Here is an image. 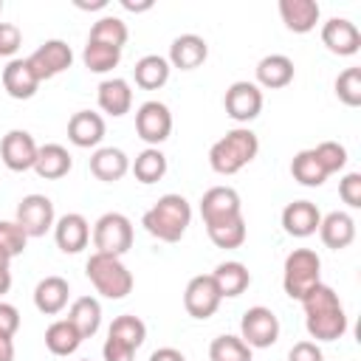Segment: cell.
Returning <instances> with one entry per match:
<instances>
[{
	"label": "cell",
	"mask_w": 361,
	"mask_h": 361,
	"mask_svg": "<svg viewBox=\"0 0 361 361\" xmlns=\"http://www.w3.org/2000/svg\"><path fill=\"white\" fill-rule=\"evenodd\" d=\"M85 274L96 288V293H102L104 299H124L133 290V274L127 271L121 257L93 251L85 262Z\"/></svg>",
	"instance_id": "277c9868"
},
{
	"label": "cell",
	"mask_w": 361,
	"mask_h": 361,
	"mask_svg": "<svg viewBox=\"0 0 361 361\" xmlns=\"http://www.w3.org/2000/svg\"><path fill=\"white\" fill-rule=\"evenodd\" d=\"M37 149L39 147L28 130H8L0 141V161L11 172H28V169H34Z\"/></svg>",
	"instance_id": "5bb4252c"
},
{
	"label": "cell",
	"mask_w": 361,
	"mask_h": 361,
	"mask_svg": "<svg viewBox=\"0 0 361 361\" xmlns=\"http://www.w3.org/2000/svg\"><path fill=\"white\" fill-rule=\"evenodd\" d=\"M319 223H322V212L316 203L310 200H293L282 209V228L290 234V237H310L319 231Z\"/></svg>",
	"instance_id": "e0dca14e"
},
{
	"label": "cell",
	"mask_w": 361,
	"mask_h": 361,
	"mask_svg": "<svg viewBox=\"0 0 361 361\" xmlns=\"http://www.w3.org/2000/svg\"><path fill=\"white\" fill-rule=\"evenodd\" d=\"M102 355H104V361H133L135 358V350H130L127 344H121V341H116V338H104V347H102Z\"/></svg>",
	"instance_id": "f6af8a7d"
},
{
	"label": "cell",
	"mask_w": 361,
	"mask_h": 361,
	"mask_svg": "<svg viewBox=\"0 0 361 361\" xmlns=\"http://www.w3.org/2000/svg\"><path fill=\"white\" fill-rule=\"evenodd\" d=\"M23 45V31L14 23H0V56H14Z\"/></svg>",
	"instance_id": "7bdbcfd3"
},
{
	"label": "cell",
	"mask_w": 361,
	"mask_h": 361,
	"mask_svg": "<svg viewBox=\"0 0 361 361\" xmlns=\"http://www.w3.org/2000/svg\"><path fill=\"white\" fill-rule=\"evenodd\" d=\"M68 296H71L68 279H62V276H45L34 288V307L39 313H45V316H56V313L65 310Z\"/></svg>",
	"instance_id": "cb8c5ba5"
},
{
	"label": "cell",
	"mask_w": 361,
	"mask_h": 361,
	"mask_svg": "<svg viewBox=\"0 0 361 361\" xmlns=\"http://www.w3.org/2000/svg\"><path fill=\"white\" fill-rule=\"evenodd\" d=\"M322 282V259L313 248H293L282 265V288L290 299H302Z\"/></svg>",
	"instance_id": "5b68a950"
},
{
	"label": "cell",
	"mask_w": 361,
	"mask_h": 361,
	"mask_svg": "<svg viewBox=\"0 0 361 361\" xmlns=\"http://www.w3.org/2000/svg\"><path fill=\"white\" fill-rule=\"evenodd\" d=\"M68 322L79 330L82 338L96 336L99 327H102V305H99V299H93V296H79V299H73V305H71V310H68Z\"/></svg>",
	"instance_id": "f1b7e54d"
},
{
	"label": "cell",
	"mask_w": 361,
	"mask_h": 361,
	"mask_svg": "<svg viewBox=\"0 0 361 361\" xmlns=\"http://www.w3.org/2000/svg\"><path fill=\"white\" fill-rule=\"evenodd\" d=\"M133 175L138 183H158L164 175H166V155L158 149V147H147L144 152L135 155V161L130 164Z\"/></svg>",
	"instance_id": "1f68e13d"
},
{
	"label": "cell",
	"mask_w": 361,
	"mask_h": 361,
	"mask_svg": "<svg viewBox=\"0 0 361 361\" xmlns=\"http://www.w3.org/2000/svg\"><path fill=\"white\" fill-rule=\"evenodd\" d=\"M107 336H110V338H116V341H121V344H127L130 350H138V347L144 344V338H147V324H144L138 316L124 313V316L113 319V324H110Z\"/></svg>",
	"instance_id": "d6a6232c"
},
{
	"label": "cell",
	"mask_w": 361,
	"mask_h": 361,
	"mask_svg": "<svg viewBox=\"0 0 361 361\" xmlns=\"http://www.w3.org/2000/svg\"><path fill=\"white\" fill-rule=\"evenodd\" d=\"M206 234L209 240L217 245V248H240L245 243V217H234V220H226V223H214V226H206Z\"/></svg>",
	"instance_id": "d590c367"
},
{
	"label": "cell",
	"mask_w": 361,
	"mask_h": 361,
	"mask_svg": "<svg viewBox=\"0 0 361 361\" xmlns=\"http://www.w3.org/2000/svg\"><path fill=\"white\" fill-rule=\"evenodd\" d=\"M302 307H305V327H307V336L316 338V341H336L347 333V313L338 302V293L319 282L316 288H310L302 299Z\"/></svg>",
	"instance_id": "6da1fadb"
},
{
	"label": "cell",
	"mask_w": 361,
	"mask_h": 361,
	"mask_svg": "<svg viewBox=\"0 0 361 361\" xmlns=\"http://www.w3.org/2000/svg\"><path fill=\"white\" fill-rule=\"evenodd\" d=\"M93 245L102 254L121 257L133 248V223L121 212H107L93 226Z\"/></svg>",
	"instance_id": "8992f818"
},
{
	"label": "cell",
	"mask_w": 361,
	"mask_h": 361,
	"mask_svg": "<svg viewBox=\"0 0 361 361\" xmlns=\"http://www.w3.org/2000/svg\"><path fill=\"white\" fill-rule=\"evenodd\" d=\"M240 338L251 347V350H265L271 344H276L279 338V319L271 307L254 305L243 313L240 319Z\"/></svg>",
	"instance_id": "52a82bcc"
},
{
	"label": "cell",
	"mask_w": 361,
	"mask_h": 361,
	"mask_svg": "<svg viewBox=\"0 0 361 361\" xmlns=\"http://www.w3.org/2000/svg\"><path fill=\"white\" fill-rule=\"evenodd\" d=\"M223 296L212 279V274H197L189 279L186 290H183V307L192 319H209L217 313Z\"/></svg>",
	"instance_id": "8fae6325"
},
{
	"label": "cell",
	"mask_w": 361,
	"mask_h": 361,
	"mask_svg": "<svg viewBox=\"0 0 361 361\" xmlns=\"http://www.w3.org/2000/svg\"><path fill=\"white\" fill-rule=\"evenodd\" d=\"M73 158L62 144H42L37 149V161H34V172L45 180H59L71 172Z\"/></svg>",
	"instance_id": "4316f807"
},
{
	"label": "cell",
	"mask_w": 361,
	"mask_h": 361,
	"mask_svg": "<svg viewBox=\"0 0 361 361\" xmlns=\"http://www.w3.org/2000/svg\"><path fill=\"white\" fill-rule=\"evenodd\" d=\"M169 62L164 59V56H158V54H147V56H141L138 62H135V68H133V79H135V85L138 87H144V90H158V87H164L166 82H169Z\"/></svg>",
	"instance_id": "f546056e"
},
{
	"label": "cell",
	"mask_w": 361,
	"mask_h": 361,
	"mask_svg": "<svg viewBox=\"0 0 361 361\" xmlns=\"http://www.w3.org/2000/svg\"><path fill=\"white\" fill-rule=\"evenodd\" d=\"M209 361H251V347L240 336H217L209 344Z\"/></svg>",
	"instance_id": "74e56055"
},
{
	"label": "cell",
	"mask_w": 361,
	"mask_h": 361,
	"mask_svg": "<svg viewBox=\"0 0 361 361\" xmlns=\"http://www.w3.org/2000/svg\"><path fill=\"white\" fill-rule=\"evenodd\" d=\"M290 175H293V180H299L302 186H322V183L327 180V175H324V169L319 166L313 149H302V152L293 155V161H290Z\"/></svg>",
	"instance_id": "8d00e7d4"
},
{
	"label": "cell",
	"mask_w": 361,
	"mask_h": 361,
	"mask_svg": "<svg viewBox=\"0 0 361 361\" xmlns=\"http://www.w3.org/2000/svg\"><path fill=\"white\" fill-rule=\"evenodd\" d=\"M338 197L350 209H361V172H347L338 180Z\"/></svg>",
	"instance_id": "b9f144b4"
},
{
	"label": "cell",
	"mask_w": 361,
	"mask_h": 361,
	"mask_svg": "<svg viewBox=\"0 0 361 361\" xmlns=\"http://www.w3.org/2000/svg\"><path fill=\"white\" fill-rule=\"evenodd\" d=\"M223 107L228 113V118H234L237 124H248L259 116L262 110V90L254 82H234L228 85L226 96H223Z\"/></svg>",
	"instance_id": "7c38bea8"
},
{
	"label": "cell",
	"mask_w": 361,
	"mask_h": 361,
	"mask_svg": "<svg viewBox=\"0 0 361 361\" xmlns=\"http://www.w3.org/2000/svg\"><path fill=\"white\" fill-rule=\"evenodd\" d=\"M243 214V203H240V195L237 189L231 186H212L203 192L200 197V217L206 226H214V223H226V220H234Z\"/></svg>",
	"instance_id": "4fadbf2b"
},
{
	"label": "cell",
	"mask_w": 361,
	"mask_h": 361,
	"mask_svg": "<svg viewBox=\"0 0 361 361\" xmlns=\"http://www.w3.org/2000/svg\"><path fill=\"white\" fill-rule=\"evenodd\" d=\"M135 133L149 147L164 144L169 138V133H172V113H169V107L164 102H155V99L144 102L135 110Z\"/></svg>",
	"instance_id": "ba28073f"
},
{
	"label": "cell",
	"mask_w": 361,
	"mask_h": 361,
	"mask_svg": "<svg viewBox=\"0 0 361 361\" xmlns=\"http://www.w3.org/2000/svg\"><path fill=\"white\" fill-rule=\"evenodd\" d=\"M90 172L104 183H116L130 172V158L118 147H99L90 155Z\"/></svg>",
	"instance_id": "603a6c76"
},
{
	"label": "cell",
	"mask_w": 361,
	"mask_h": 361,
	"mask_svg": "<svg viewBox=\"0 0 361 361\" xmlns=\"http://www.w3.org/2000/svg\"><path fill=\"white\" fill-rule=\"evenodd\" d=\"M0 11H3V3H0Z\"/></svg>",
	"instance_id": "db71d44e"
},
{
	"label": "cell",
	"mask_w": 361,
	"mask_h": 361,
	"mask_svg": "<svg viewBox=\"0 0 361 361\" xmlns=\"http://www.w3.org/2000/svg\"><path fill=\"white\" fill-rule=\"evenodd\" d=\"M82 361H90V358H82Z\"/></svg>",
	"instance_id": "11a10c76"
},
{
	"label": "cell",
	"mask_w": 361,
	"mask_h": 361,
	"mask_svg": "<svg viewBox=\"0 0 361 361\" xmlns=\"http://www.w3.org/2000/svg\"><path fill=\"white\" fill-rule=\"evenodd\" d=\"M212 279H214V285H217V290H220V296L226 299H234V296H240L248 285H251V274H248V268L243 265V262H237V259H226V262H220L214 271H212Z\"/></svg>",
	"instance_id": "83f0119b"
},
{
	"label": "cell",
	"mask_w": 361,
	"mask_h": 361,
	"mask_svg": "<svg viewBox=\"0 0 361 361\" xmlns=\"http://www.w3.org/2000/svg\"><path fill=\"white\" fill-rule=\"evenodd\" d=\"M313 155H316L319 166L324 169V175H333V172L344 169V164H347V149L338 141H322V144H316L313 147Z\"/></svg>",
	"instance_id": "ab89813d"
},
{
	"label": "cell",
	"mask_w": 361,
	"mask_h": 361,
	"mask_svg": "<svg viewBox=\"0 0 361 361\" xmlns=\"http://www.w3.org/2000/svg\"><path fill=\"white\" fill-rule=\"evenodd\" d=\"M118 59H121V48L104 45V42H90L87 39V45L82 51V62L90 73H107L118 65Z\"/></svg>",
	"instance_id": "e575fe53"
},
{
	"label": "cell",
	"mask_w": 361,
	"mask_h": 361,
	"mask_svg": "<svg viewBox=\"0 0 361 361\" xmlns=\"http://www.w3.org/2000/svg\"><path fill=\"white\" fill-rule=\"evenodd\" d=\"M0 361H14V336L0 333Z\"/></svg>",
	"instance_id": "c3c4849f"
},
{
	"label": "cell",
	"mask_w": 361,
	"mask_h": 361,
	"mask_svg": "<svg viewBox=\"0 0 361 361\" xmlns=\"http://www.w3.org/2000/svg\"><path fill=\"white\" fill-rule=\"evenodd\" d=\"M76 8H85V11H96V8H104L107 0H73Z\"/></svg>",
	"instance_id": "f907efd6"
},
{
	"label": "cell",
	"mask_w": 361,
	"mask_h": 361,
	"mask_svg": "<svg viewBox=\"0 0 361 361\" xmlns=\"http://www.w3.org/2000/svg\"><path fill=\"white\" fill-rule=\"evenodd\" d=\"M336 96L347 107L361 104V68H347L336 76Z\"/></svg>",
	"instance_id": "f35d334b"
},
{
	"label": "cell",
	"mask_w": 361,
	"mask_h": 361,
	"mask_svg": "<svg viewBox=\"0 0 361 361\" xmlns=\"http://www.w3.org/2000/svg\"><path fill=\"white\" fill-rule=\"evenodd\" d=\"M82 341H85V338L79 336V330H76L68 319H56V322H51L48 330H45V347H48L54 355H71V353L79 350Z\"/></svg>",
	"instance_id": "4dcf8cb0"
},
{
	"label": "cell",
	"mask_w": 361,
	"mask_h": 361,
	"mask_svg": "<svg viewBox=\"0 0 361 361\" xmlns=\"http://www.w3.org/2000/svg\"><path fill=\"white\" fill-rule=\"evenodd\" d=\"M279 17L288 31L293 34H307L316 28L322 8L316 0H279Z\"/></svg>",
	"instance_id": "ffe728a7"
},
{
	"label": "cell",
	"mask_w": 361,
	"mask_h": 361,
	"mask_svg": "<svg viewBox=\"0 0 361 361\" xmlns=\"http://www.w3.org/2000/svg\"><path fill=\"white\" fill-rule=\"evenodd\" d=\"M17 223L23 226V231L28 237H42L54 228L56 223V214H54V203L51 197L45 195H25L20 203H17Z\"/></svg>",
	"instance_id": "30bf717a"
},
{
	"label": "cell",
	"mask_w": 361,
	"mask_h": 361,
	"mask_svg": "<svg viewBox=\"0 0 361 361\" xmlns=\"http://www.w3.org/2000/svg\"><path fill=\"white\" fill-rule=\"evenodd\" d=\"M209 56V45L203 37L197 34H180L172 39L169 45V68H178V71H195L206 62Z\"/></svg>",
	"instance_id": "ac0fdd59"
},
{
	"label": "cell",
	"mask_w": 361,
	"mask_h": 361,
	"mask_svg": "<svg viewBox=\"0 0 361 361\" xmlns=\"http://www.w3.org/2000/svg\"><path fill=\"white\" fill-rule=\"evenodd\" d=\"M259 152V138L248 127H234L223 138H217L209 149V166L217 175H237L245 164H251Z\"/></svg>",
	"instance_id": "3957f363"
},
{
	"label": "cell",
	"mask_w": 361,
	"mask_h": 361,
	"mask_svg": "<svg viewBox=\"0 0 361 361\" xmlns=\"http://www.w3.org/2000/svg\"><path fill=\"white\" fill-rule=\"evenodd\" d=\"M319 237L327 248L341 251L355 240V220L347 212H330L319 223Z\"/></svg>",
	"instance_id": "484cf974"
},
{
	"label": "cell",
	"mask_w": 361,
	"mask_h": 361,
	"mask_svg": "<svg viewBox=\"0 0 361 361\" xmlns=\"http://www.w3.org/2000/svg\"><path fill=\"white\" fill-rule=\"evenodd\" d=\"M96 102H99L102 113H107V116H116V118H118V116L130 113V107H133L130 82H127V79H118V76L104 79V82L99 85V90H96Z\"/></svg>",
	"instance_id": "d4e9b609"
},
{
	"label": "cell",
	"mask_w": 361,
	"mask_h": 361,
	"mask_svg": "<svg viewBox=\"0 0 361 361\" xmlns=\"http://www.w3.org/2000/svg\"><path fill=\"white\" fill-rule=\"evenodd\" d=\"M149 361H186V355L180 350H175V347H161V350H155L149 355Z\"/></svg>",
	"instance_id": "7dc6e473"
},
{
	"label": "cell",
	"mask_w": 361,
	"mask_h": 361,
	"mask_svg": "<svg viewBox=\"0 0 361 361\" xmlns=\"http://www.w3.org/2000/svg\"><path fill=\"white\" fill-rule=\"evenodd\" d=\"M37 87H39V79L31 71L28 59H8V65L3 68V90L11 99H31Z\"/></svg>",
	"instance_id": "7402d4cb"
},
{
	"label": "cell",
	"mask_w": 361,
	"mask_h": 361,
	"mask_svg": "<svg viewBox=\"0 0 361 361\" xmlns=\"http://www.w3.org/2000/svg\"><path fill=\"white\" fill-rule=\"evenodd\" d=\"M189 223H192V206L183 195H175V192L158 197V203H152L141 217V226L147 228V234L164 243H178L186 234Z\"/></svg>",
	"instance_id": "7a4b0ae2"
},
{
	"label": "cell",
	"mask_w": 361,
	"mask_h": 361,
	"mask_svg": "<svg viewBox=\"0 0 361 361\" xmlns=\"http://www.w3.org/2000/svg\"><path fill=\"white\" fill-rule=\"evenodd\" d=\"M11 288V268H0V296L8 293Z\"/></svg>",
	"instance_id": "816d5d0a"
},
{
	"label": "cell",
	"mask_w": 361,
	"mask_h": 361,
	"mask_svg": "<svg viewBox=\"0 0 361 361\" xmlns=\"http://www.w3.org/2000/svg\"><path fill=\"white\" fill-rule=\"evenodd\" d=\"M127 37H130L127 23H124L121 17L107 14V17H99V20L93 23L87 39H90V42H104V45H113V48H124Z\"/></svg>",
	"instance_id": "836d02e7"
},
{
	"label": "cell",
	"mask_w": 361,
	"mask_h": 361,
	"mask_svg": "<svg viewBox=\"0 0 361 361\" xmlns=\"http://www.w3.org/2000/svg\"><path fill=\"white\" fill-rule=\"evenodd\" d=\"M104 138V118L93 110H79L71 116L68 121V141L73 147H82V149H90L96 147L99 141Z\"/></svg>",
	"instance_id": "44dd1931"
},
{
	"label": "cell",
	"mask_w": 361,
	"mask_h": 361,
	"mask_svg": "<svg viewBox=\"0 0 361 361\" xmlns=\"http://www.w3.org/2000/svg\"><path fill=\"white\" fill-rule=\"evenodd\" d=\"M20 330V310L8 302H0V333L14 336Z\"/></svg>",
	"instance_id": "bcb514c9"
},
{
	"label": "cell",
	"mask_w": 361,
	"mask_h": 361,
	"mask_svg": "<svg viewBox=\"0 0 361 361\" xmlns=\"http://www.w3.org/2000/svg\"><path fill=\"white\" fill-rule=\"evenodd\" d=\"M25 59H28L31 71L37 73V79L45 82V79H54V76H59L62 71H68L73 65V51H71V45L65 39H45Z\"/></svg>",
	"instance_id": "9c48e42d"
},
{
	"label": "cell",
	"mask_w": 361,
	"mask_h": 361,
	"mask_svg": "<svg viewBox=\"0 0 361 361\" xmlns=\"http://www.w3.org/2000/svg\"><path fill=\"white\" fill-rule=\"evenodd\" d=\"M25 243H28V234L17 220H0V251H6L14 259L25 251Z\"/></svg>",
	"instance_id": "60d3db41"
},
{
	"label": "cell",
	"mask_w": 361,
	"mask_h": 361,
	"mask_svg": "<svg viewBox=\"0 0 361 361\" xmlns=\"http://www.w3.org/2000/svg\"><path fill=\"white\" fill-rule=\"evenodd\" d=\"M54 240L56 248L62 254H79L82 248H87L90 240V223L85 220V214L79 212H68L54 223Z\"/></svg>",
	"instance_id": "2e32d148"
},
{
	"label": "cell",
	"mask_w": 361,
	"mask_h": 361,
	"mask_svg": "<svg viewBox=\"0 0 361 361\" xmlns=\"http://www.w3.org/2000/svg\"><path fill=\"white\" fill-rule=\"evenodd\" d=\"M293 59L285 56V54H268L257 62V87H265V90H279V87H288L293 82Z\"/></svg>",
	"instance_id": "d6986e66"
},
{
	"label": "cell",
	"mask_w": 361,
	"mask_h": 361,
	"mask_svg": "<svg viewBox=\"0 0 361 361\" xmlns=\"http://www.w3.org/2000/svg\"><path fill=\"white\" fill-rule=\"evenodd\" d=\"M288 361H324V353L316 341H296L288 353Z\"/></svg>",
	"instance_id": "ee69618b"
},
{
	"label": "cell",
	"mask_w": 361,
	"mask_h": 361,
	"mask_svg": "<svg viewBox=\"0 0 361 361\" xmlns=\"http://www.w3.org/2000/svg\"><path fill=\"white\" fill-rule=\"evenodd\" d=\"M121 6L127 11H149L152 8V0H121Z\"/></svg>",
	"instance_id": "681fc988"
},
{
	"label": "cell",
	"mask_w": 361,
	"mask_h": 361,
	"mask_svg": "<svg viewBox=\"0 0 361 361\" xmlns=\"http://www.w3.org/2000/svg\"><path fill=\"white\" fill-rule=\"evenodd\" d=\"M322 42H324V48L330 54L353 56V54L361 51V31L347 17H330L322 25Z\"/></svg>",
	"instance_id": "9a60e30c"
},
{
	"label": "cell",
	"mask_w": 361,
	"mask_h": 361,
	"mask_svg": "<svg viewBox=\"0 0 361 361\" xmlns=\"http://www.w3.org/2000/svg\"><path fill=\"white\" fill-rule=\"evenodd\" d=\"M8 265H11V257L6 251H0V268H8Z\"/></svg>",
	"instance_id": "f5cc1de1"
}]
</instances>
